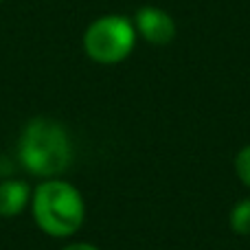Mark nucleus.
<instances>
[{"label":"nucleus","mask_w":250,"mask_h":250,"mask_svg":"<svg viewBox=\"0 0 250 250\" xmlns=\"http://www.w3.org/2000/svg\"><path fill=\"white\" fill-rule=\"evenodd\" d=\"M18 158L26 171L42 178L66 171L73 160V145L66 127L44 117L29 121L18 143Z\"/></svg>","instance_id":"1"},{"label":"nucleus","mask_w":250,"mask_h":250,"mask_svg":"<svg viewBox=\"0 0 250 250\" xmlns=\"http://www.w3.org/2000/svg\"><path fill=\"white\" fill-rule=\"evenodd\" d=\"M33 220L46 235L68 237L77 233L86 217L82 193L64 180H48L31 193Z\"/></svg>","instance_id":"2"},{"label":"nucleus","mask_w":250,"mask_h":250,"mask_svg":"<svg viewBox=\"0 0 250 250\" xmlns=\"http://www.w3.org/2000/svg\"><path fill=\"white\" fill-rule=\"evenodd\" d=\"M136 29L123 16H101L83 33V51L99 64H117L132 53Z\"/></svg>","instance_id":"3"},{"label":"nucleus","mask_w":250,"mask_h":250,"mask_svg":"<svg viewBox=\"0 0 250 250\" xmlns=\"http://www.w3.org/2000/svg\"><path fill=\"white\" fill-rule=\"evenodd\" d=\"M134 29L151 44H169L176 35V22L158 7H141L134 16Z\"/></svg>","instance_id":"4"},{"label":"nucleus","mask_w":250,"mask_h":250,"mask_svg":"<svg viewBox=\"0 0 250 250\" xmlns=\"http://www.w3.org/2000/svg\"><path fill=\"white\" fill-rule=\"evenodd\" d=\"M31 187L24 180H4L0 182V215L16 217L31 202Z\"/></svg>","instance_id":"5"},{"label":"nucleus","mask_w":250,"mask_h":250,"mask_svg":"<svg viewBox=\"0 0 250 250\" xmlns=\"http://www.w3.org/2000/svg\"><path fill=\"white\" fill-rule=\"evenodd\" d=\"M230 226L239 235H250V198L242 200L230 213Z\"/></svg>","instance_id":"6"},{"label":"nucleus","mask_w":250,"mask_h":250,"mask_svg":"<svg viewBox=\"0 0 250 250\" xmlns=\"http://www.w3.org/2000/svg\"><path fill=\"white\" fill-rule=\"evenodd\" d=\"M235 169H237V176L242 178L244 185L250 187V145L244 147L237 154V160H235Z\"/></svg>","instance_id":"7"},{"label":"nucleus","mask_w":250,"mask_h":250,"mask_svg":"<svg viewBox=\"0 0 250 250\" xmlns=\"http://www.w3.org/2000/svg\"><path fill=\"white\" fill-rule=\"evenodd\" d=\"M64 250H99V248L90 246V244H70V246H66Z\"/></svg>","instance_id":"8"},{"label":"nucleus","mask_w":250,"mask_h":250,"mask_svg":"<svg viewBox=\"0 0 250 250\" xmlns=\"http://www.w3.org/2000/svg\"><path fill=\"white\" fill-rule=\"evenodd\" d=\"M0 2H2V0H0Z\"/></svg>","instance_id":"9"}]
</instances>
